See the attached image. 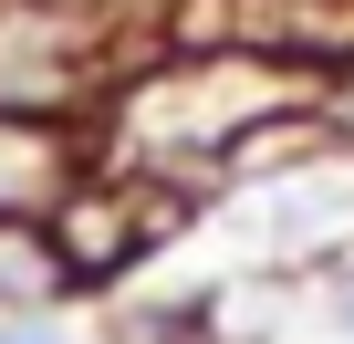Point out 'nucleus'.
<instances>
[{
    "label": "nucleus",
    "instance_id": "nucleus-1",
    "mask_svg": "<svg viewBox=\"0 0 354 344\" xmlns=\"http://www.w3.org/2000/svg\"><path fill=\"white\" fill-rule=\"evenodd\" d=\"M42 178H53V156H42V146H21L11 125H0V199L21 209V188H42Z\"/></svg>",
    "mask_w": 354,
    "mask_h": 344
}]
</instances>
